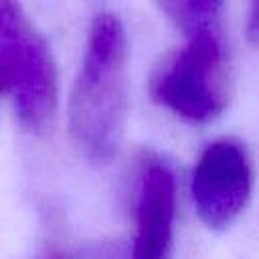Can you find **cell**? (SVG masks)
Returning a JSON list of instances; mask_svg holds the SVG:
<instances>
[{
  "mask_svg": "<svg viewBox=\"0 0 259 259\" xmlns=\"http://www.w3.org/2000/svg\"><path fill=\"white\" fill-rule=\"evenodd\" d=\"M127 36L121 20L99 12L87 32L67 105L75 150L93 166L109 164L123 140L127 113Z\"/></svg>",
  "mask_w": 259,
  "mask_h": 259,
  "instance_id": "cell-1",
  "label": "cell"
},
{
  "mask_svg": "<svg viewBox=\"0 0 259 259\" xmlns=\"http://www.w3.org/2000/svg\"><path fill=\"white\" fill-rule=\"evenodd\" d=\"M0 93L18 123L45 136L55 121L59 87L53 53L18 0H0Z\"/></svg>",
  "mask_w": 259,
  "mask_h": 259,
  "instance_id": "cell-2",
  "label": "cell"
},
{
  "mask_svg": "<svg viewBox=\"0 0 259 259\" xmlns=\"http://www.w3.org/2000/svg\"><path fill=\"white\" fill-rule=\"evenodd\" d=\"M231 71L221 32L188 36L150 77L152 99L190 123H206L229 103Z\"/></svg>",
  "mask_w": 259,
  "mask_h": 259,
  "instance_id": "cell-3",
  "label": "cell"
},
{
  "mask_svg": "<svg viewBox=\"0 0 259 259\" xmlns=\"http://www.w3.org/2000/svg\"><path fill=\"white\" fill-rule=\"evenodd\" d=\"M253 190V164L237 138L210 142L190 176V196L198 219L212 231H225L245 210Z\"/></svg>",
  "mask_w": 259,
  "mask_h": 259,
  "instance_id": "cell-4",
  "label": "cell"
},
{
  "mask_svg": "<svg viewBox=\"0 0 259 259\" xmlns=\"http://www.w3.org/2000/svg\"><path fill=\"white\" fill-rule=\"evenodd\" d=\"M176 182L172 170L152 160L144 164L136 198L134 259H168L174 235Z\"/></svg>",
  "mask_w": 259,
  "mask_h": 259,
  "instance_id": "cell-5",
  "label": "cell"
},
{
  "mask_svg": "<svg viewBox=\"0 0 259 259\" xmlns=\"http://www.w3.org/2000/svg\"><path fill=\"white\" fill-rule=\"evenodd\" d=\"M156 2L186 38L202 32H221L225 0H156Z\"/></svg>",
  "mask_w": 259,
  "mask_h": 259,
  "instance_id": "cell-6",
  "label": "cell"
},
{
  "mask_svg": "<svg viewBox=\"0 0 259 259\" xmlns=\"http://www.w3.org/2000/svg\"><path fill=\"white\" fill-rule=\"evenodd\" d=\"M245 34H247V38H249L251 45L259 47V0H249Z\"/></svg>",
  "mask_w": 259,
  "mask_h": 259,
  "instance_id": "cell-7",
  "label": "cell"
}]
</instances>
